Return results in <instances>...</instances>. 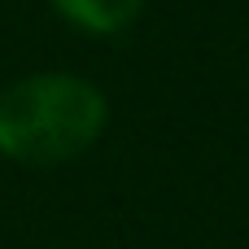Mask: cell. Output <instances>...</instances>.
<instances>
[{
  "mask_svg": "<svg viewBox=\"0 0 249 249\" xmlns=\"http://www.w3.org/2000/svg\"><path fill=\"white\" fill-rule=\"evenodd\" d=\"M105 118L96 83L66 70L26 74L0 92V153L18 166H61L101 140Z\"/></svg>",
  "mask_w": 249,
  "mask_h": 249,
  "instance_id": "obj_1",
  "label": "cell"
},
{
  "mask_svg": "<svg viewBox=\"0 0 249 249\" xmlns=\"http://www.w3.org/2000/svg\"><path fill=\"white\" fill-rule=\"evenodd\" d=\"M144 4L149 0H53V9L88 35H114V31L131 26Z\"/></svg>",
  "mask_w": 249,
  "mask_h": 249,
  "instance_id": "obj_2",
  "label": "cell"
}]
</instances>
